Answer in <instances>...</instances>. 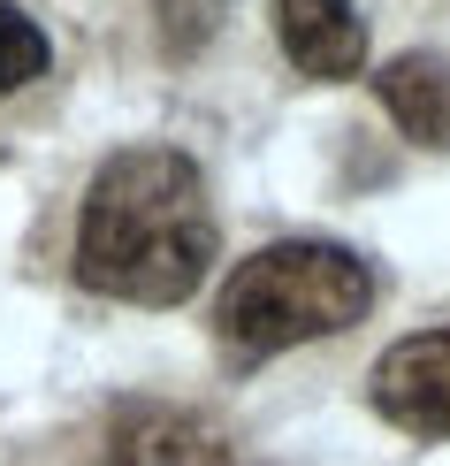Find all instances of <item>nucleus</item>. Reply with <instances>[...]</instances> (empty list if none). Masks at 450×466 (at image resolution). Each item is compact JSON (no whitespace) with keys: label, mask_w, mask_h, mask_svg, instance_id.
<instances>
[{"label":"nucleus","mask_w":450,"mask_h":466,"mask_svg":"<svg viewBox=\"0 0 450 466\" xmlns=\"http://www.w3.org/2000/svg\"><path fill=\"white\" fill-rule=\"evenodd\" d=\"M214 268L206 177L175 146H123L76 207V283L123 306H184Z\"/></svg>","instance_id":"obj_1"},{"label":"nucleus","mask_w":450,"mask_h":466,"mask_svg":"<svg viewBox=\"0 0 450 466\" xmlns=\"http://www.w3.org/2000/svg\"><path fill=\"white\" fill-rule=\"evenodd\" d=\"M366 306H375V268L351 245L283 238L229 268L222 299H214V337L237 367H260L290 344L344 337L351 321H366Z\"/></svg>","instance_id":"obj_2"},{"label":"nucleus","mask_w":450,"mask_h":466,"mask_svg":"<svg viewBox=\"0 0 450 466\" xmlns=\"http://www.w3.org/2000/svg\"><path fill=\"white\" fill-rule=\"evenodd\" d=\"M92 466H237V451H229V436L214 429L206 413H191V405L123 398L107 413V436H100V459Z\"/></svg>","instance_id":"obj_3"},{"label":"nucleus","mask_w":450,"mask_h":466,"mask_svg":"<svg viewBox=\"0 0 450 466\" xmlns=\"http://www.w3.org/2000/svg\"><path fill=\"white\" fill-rule=\"evenodd\" d=\"M366 398L405 436H450V321L389 344L366 375Z\"/></svg>","instance_id":"obj_4"},{"label":"nucleus","mask_w":450,"mask_h":466,"mask_svg":"<svg viewBox=\"0 0 450 466\" xmlns=\"http://www.w3.org/2000/svg\"><path fill=\"white\" fill-rule=\"evenodd\" d=\"M275 38L313 85H344L366 69V24L351 0H275Z\"/></svg>","instance_id":"obj_5"},{"label":"nucleus","mask_w":450,"mask_h":466,"mask_svg":"<svg viewBox=\"0 0 450 466\" xmlns=\"http://www.w3.org/2000/svg\"><path fill=\"white\" fill-rule=\"evenodd\" d=\"M375 92L413 146H450V54H435V46L397 54V62L375 69Z\"/></svg>","instance_id":"obj_6"},{"label":"nucleus","mask_w":450,"mask_h":466,"mask_svg":"<svg viewBox=\"0 0 450 466\" xmlns=\"http://www.w3.org/2000/svg\"><path fill=\"white\" fill-rule=\"evenodd\" d=\"M46 62H54L46 31H38L15 0H0V100H8V92H24L31 76H46Z\"/></svg>","instance_id":"obj_7"}]
</instances>
